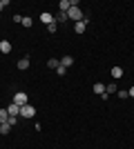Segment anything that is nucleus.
I'll return each instance as SVG.
<instances>
[{"instance_id": "obj_1", "label": "nucleus", "mask_w": 134, "mask_h": 149, "mask_svg": "<svg viewBox=\"0 0 134 149\" xmlns=\"http://www.w3.org/2000/svg\"><path fill=\"white\" fill-rule=\"evenodd\" d=\"M67 18H72L74 22H81L83 20V9L81 7H72L69 11H67Z\"/></svg>"}, {"instance_id": "obj_2", "label": "nucleus", "mask_w": 134, "mask_h": 149, "mask_svg": "<svg viewBox=\"0 0 134 149\" xmlns=\"http://www.w3.org/2000/svg\"><path fill=\"white\" fill-rule=\"evenodd\" d=\"M13 105H18V107L29 105V98H27V93H25V91H18L16 96H13Z\"/></svg>"}, {"instance_id": "obj_3", "label": "nucleus", "mask_w": 134, "mask_h": 149, "mask_svg": "<svg viewBox=\"0 0 134 149\" xmlns=\"http://www.w3.org/2000/svg\"><path fill=\"white\" fill-rule=\"evenodd\" d=\"M20 116H22V118H34V116H36V109H34V105L20 107Z\"/></svg>"}, {"instance_id": "obj_4", "label": "nucleus", "mask_w": 134, "mask_h": 149, "mask_svg": "<svg viewBox=\"0 0 134 149\" xmlns=\"http://www.w3.org/2000/svg\"><path fill=\"white\" fill-rule=\"evenodd\" d=\"M29 62H32V58H29V56H22V58L18 60V69H20V71L29 69Z\"/></svg>"}, {"instance_id": "obj_5", "label": "nucleus", "mask_w": 134, "mask_h": 149, "mask_svg": "<svg viewBox=\"0 0 134 149\" xmlns=\"http://www.w3.org/2000/svg\"><path fill=\"white\" fill-rule=\"evenodd\" d=\"M40 20H43V22H45V25H47V27L56 22V18H54L51 13H47V11H45V13H40Z\"/></svg>"}, {"instance_id": "obj_6", "label": "nucleus", "mask_w": 134, "mask_h": 149, "mask_svg": "<svg viewBox=\"0 0 134 149\" xmlns=\"http://www.w3.org/2000/svg\"><path fill=\"white\" fill-rule=\"evenodd\" d=\"M85 29H87V20H81V22H76V25H74V31H76L78 36H81V33H85Z\"/></svg>"}, {"instance_id": "obj_7", "label": "nucleus", "mask_w": 134, "mask_h": 149, "mask_svg": "<svg viewBox=\"0 0 134 149\" xmlns=\"http://www.w3.org/2000/svg\"><path fill=\"white\" fill-rule=\"evenodd\" d=\"M7 113H9V116H20V107L11 102V105L7 107Z\"/></svg>"}, {"instance_id": "obj_8", "label": "nucleus", "mask_w": 134, "mask_h": 149, "mask_svg": "<svg viewBox=\"0 0 134 149\" xmlns=\"http://www.w3.org/2000/svg\"><path fill=\"white\" fill-rule=\"evenodd\" d=\"M60 65H63L65 69H69L72 65H74V58H72V56H63V58H60Z\"/></svg>"}, {"instance_id": "obj_9", "label": "nucleus", "mask_w": 134, "mask_h": 149, "mask_svg": "<svg viewBox=\"0 0 134 149\" xmlns=\"http://www.w3.org/2000/svg\"><path fill=\"white\" fill-rule=\"evenodd\" d=\"M58 9H60V11L63 13H67L72 9V5H69V0H60V2H58Z\"/></svg>"}, {"instance_id": "obj_10", "label": "nucleus", "mask_w": 134, "mask_h": 149, "mask_svg": "<svg viewBox=\"0 0 134 149\" xmlns=\"http://www.w3.org/2000/svg\"><path fill=\"white\" fill-rule=\"evenodd\" d=\"M0 51H2V54H9V51H11V42H9V40H2V42H0Z\"/></svg>"}, {"instance_id": "obj_11", "label": "nucleus", "mask_w": 134, "mask_h": 149, "mask_svg": "<svg viewBox=\"0 0 134 149\" xmlns=\"http://www.w3.org/2000/svg\"><path fill=\"white\" fill-rule=\"evenodd\" d=\"M47 67L49 69H58L60 67V60H58V58H49V60H47Z\"/></svg>"}, {"instance_id": "obj_12", "label": "nucleus", "mask_w": 134, "mask_h": 149, "mask_svg": "<svg viewBox=\"0 0 134 149\" xmlns=\"http://www.w3.org/2000/svg\"><path fill=\"white\" fill-rule=\"evenodd\" d=\"M94 93L96 96H103V93H105V85H103V82H96L94 85Z\"/></svg>"}, {"instance_id": "obj_13", "label": "nucleus", "mask_w": 134, "mask_h": 149, "mask_svg": "<svg viewBox=\"0 0 134 149\" xmlns=\"http://www.w3.org/2000/svg\"><path fill=\"white\" fill-rule=\"evenodd\" d=\"M11 129H13V127H11L9 123H2V125H0V134H2V136H7V134H9Z\"/></svg>"}, {"instance_id": "obj_14", "label": "nucleus", "mask_w": 134, "mask_h": 149, "mask_svg": "<svg viewBox=\"0 0 134 149\" xmlns=\"http://www.w3.org/2000/svg\"><path fill=\"white\" fill-rule=\"evenodd\" d=\"M112 78H123V69L121 67H112Z\"/></svg>"}, {"instance_id": "obj_15", "label": "nucleus", "mask_w": 134, "mask_h": 149, "mask_svg": "<svg viewBox=\"0 0 134 149\" xmlns=\"http://www.w3.org/2000/svg\"><path fill=\"white\" fill-rule=\"evenodd\" d=\"M119 89H116V85L114 82H109V85H105V93H116Z\"/></svg>"}, {"instance_id": "obj_16", "label": "nucleus", "mask_w": 134, "mask_h": 149, "mask_svg": "<svg viewBox=\"0 0 134 149\" xmlns=\"http://www.w3.org/2000/svg\"><path fill=\"white\" fill-rule=\"evenodd\" d=\"M7 120H9V113H7V109H0V125L7 123Z\"/></svg>"}, {"instance_id": "obj_17", "label": "nucleus", "mask_w": 134, "mask_h": 149, "mask_svg": "<svg viewBox=\"0 0 134 149\" xmlns=\"http://www.w3.org/2000/svg\"><path fill=\"white\" fill-rule=\"evenodd\" d=\"M54 18H56V22H65V20H67V13H58V16H54Z\"/></svg>"}, {"instance_id": "obj_18", "label": "nucleus", "mask_w": 134, "mask_h": 149, "mask_svg": "<svg viewBox=\"0 0 134 149\" xmlns=\"http://www.w3.org/2000/svg\"><path fill=\"white\" fill-rule=\"evenodd\" d=\"M7 123L11 125V127H16V125H18V116H9V120H7Z\"/></svg>"}, {"instance_id": "obj_19", "label": "nucleus", "mask_w": 134, "mask_h": 149, "mask_svg": "<svg viewBox=\"0 0 134 149\" xmlns=\"http://www.w3.org/2000/svg\"><path fill=\"white\" fill-rule=\"evenodd\" d=\"M116 96H119V98H130V93L125 91V89H121V91H116Z\"/></svg>"}, {"instance_id": "obj_20", "label": "nucleus", "mask_w": 134, "mask_h": 149, "mask_svg": "<svg viewBox=\"0 0 134 149\" xmlns=\"http://www.w3.org/2000/svg\"><path fill=\"white\" fill-rule=\"evenodd\" d=\"M32 25H34L32 18H22V27H32Z\"/></svg>"}, {"instance_id": "obj_21", "label": "nucleus", "mask_w": 134, "mask_h": 149, "mask_svg": "<svg viewBox=\"0 0 134 149\" xmlns=\"http://www.w3.org/2000/svg\"><path fill=\"white\" fill-rule=\"evenodd\" d=\"M56 74H58V76H65V74H67V69H65V67H63V65H60V67H58V69H56Z\"/></svg>"}, {"instance_id": "obj_22", "label": "nucleus", "mask_w": 134, "mask_h": 149, "mask_svg": "<svg viewBox=\"0 0 134 149\" xmlns=\"http://www.w3.org/2000/svg\"><path fill=\"white\" fill-rule=\"evenodd\" d=\"M7 7H9V0H0V11H2V9H7Z\"/></svg>"}, {"instance_id": "obj_23", "label": "nucleus", "mask_w": 134, "mask_h": 149, "mask_svg": "<svg viewBox=\"0 0 134 149\" xmlns=\"http://www.w3.org/2000/svg\"><path fill=\"white\" fill-rule=\"evenodd\" d=\"M13 22H18V25H22V16H20V13H16V16H13Z\"/></svg>"}, {"instance_id": "obj_24", "label": "nucleus", "mask_w": 134, "mask_h": 149, "mask_svg": "<svg viewBox=\"0 0 134 149\" xmlns=\"http://www.w3.org/2000/svg\"><path fill=\"white\" fill-rule=\"evenodd\" d=\"M47 29H49V33H56V29H58V27H56V22H54V25H49Z\"/></svg>"}, {"instance_id": "obj_25", "label": "nucleus", "mask_w": 134, "mask_h": 149, "mask_svg": "<svg viewBox=\"0 0 134 149\" xmlns=\"http://www.w3.org/2000/svg\"><path fill=\"white\" fill-rule=\"evenodd\" d=\"M128 93H130V98H134V85H132V87L128 89Z\"/></svg>"}]
</instances>
